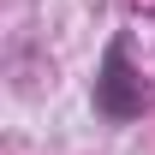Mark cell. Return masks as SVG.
Wrapping results in <instances>:
<instances>
[{"mask_svg":"<svg viewBox=\"0 0 155 155\" xmlns=\"http://www.w3.org/2000/svg\"><path fill=\"white\" fill-rule=\"evenodd\" d=\"M90 101H96V114L107 125H131V119L149 114V90H143V78L131 66V48L125 36H114L101 48V66H96V84H90Z\"/></svg>","mask_w":155,"mask_h":155,"instance_id":"1","label":"cell"}]
</instances>
